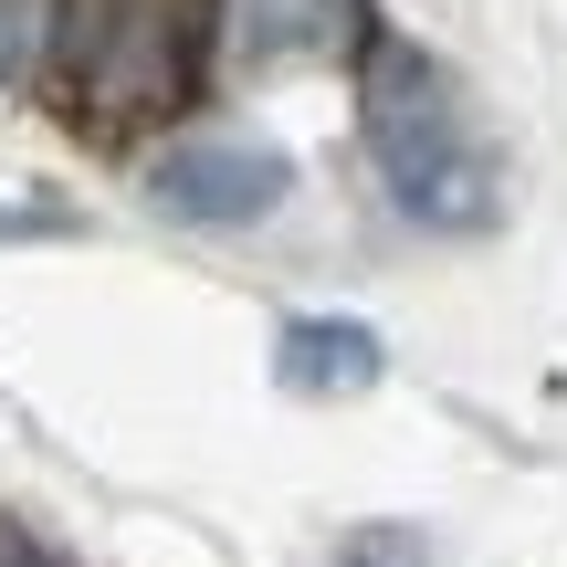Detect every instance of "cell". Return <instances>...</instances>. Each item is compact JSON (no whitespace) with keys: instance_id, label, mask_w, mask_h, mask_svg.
<instances>
[{"instance_id":"cell-1","label":"cell","mask_w":567,"mask_h":567,"mask_svg":"<svg viewBox=\"0 0 567 567\" xmlns=\"http://www.w3.org/2000/svg\"><path fill=\"white\" fill-rule=\"evenodd\" d=\"M358 126H368V158H379V189L421 231H484L494 221V158L463 126L452 74L410 32L358 42Z\"/></svg>"},{"instance_id":"cell-2","label":"cell","mask_w":567,"mask_h":567,"mask_svg":"<svg viewBox=\"0 0 567 567\" xmlns=\"http://www.w3.org/2000/svg\"><path fill=\"white\" fill-rule=\"evenodd\" d=\"M53 42L84 74L95 116H158L200 63V11L189 0H63Z\"/></svg>"},{"instance_id":"cell-3","label":"cell","mask_w":567,"mask_h":567,"mask_svg":"<svg viewBox=\"0 0 567 567\" xmlns=\"http://www.w3.org/2000/svg\"><path fill=\"white\" fill-rule=\"evenodd\" d=\"M295 189V158L264 137H179L168 158H147V200L189 231H252L284 210Z\"/></svg>"},{"instance_id":"cell-4","label":"cell","mask_w":567,"mask_h":567,"mask_svg":"<svg viewBox=\"0 0 567 567\" xmlns=\"http://www.w3.org/2000/svg\"><path fill=\"white\" fill-rule=\"evenodd\" d=\"M379 379H389L379 326H358V316H284L274 326V389L284 400H358Z\"/></svg>"},{"instance_id":"cell-5","label":"cell","mask_w":567,"mask_h":567,"mask_svg":"<svg viewBox=\"0 0 567 567\" xmlns=\"http://www.w3.org/2000/svg\"><path fill=\"white\" fill-rule=\"evenodd\" d=\"M221 11H231V42L252 63H284V53H316L347 0H221Z\"/></svg>"},{"instance_id":"cell-6","label":"cell","mask_w":567,"mask_h":567,"mask_svg":"<svg viewBox=\"0 0 567 567\" xmlns=\"http://www.w3.org/2000/svg\"><path fill=\"white\" fill-rule=\"evenodd\" d=\"M53 32H63V0H0V84L53 53Z\"/></svg>"},{"instance_id":"cell-7","label":"cell","mask_w":567,"mask_h":567,"mask_svg":"<svg viewBox=\"0 0 567 567\" xmlns=\"http://www.w3.org/2000/svg\"><path fill=\"white\" fill-rule=\"evenodd\" d=\"M337 567H421V536L410 526H368V536H347Z\"/></svg>"}]
</instances>
